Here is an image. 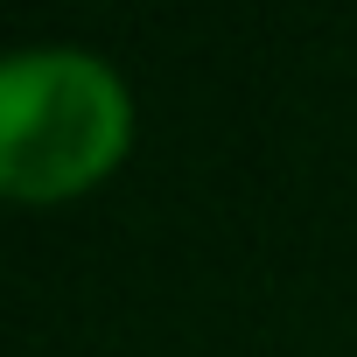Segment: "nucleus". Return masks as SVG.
Segmentation results:
<instances>
[{"label": "nucleus", "instance_id": "1", "mask_svg": "<svg viewBox=\"0 0 357 357\" xmlns=\"http://www.w3.org/2000/svg\"><path fill=\"white\" fill-rule=\"evenodd\" d=\"M140 133L133 84L84 43H29L0 63V197L63 211L105 190Z\"/></svg>", "mask_w": 357, "mask_h": 357}]
</instances>
